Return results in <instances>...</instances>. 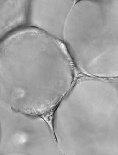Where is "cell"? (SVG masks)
<instances>
[{
    "instance_id": "obj_1",
    "label": "cell",
    "mask_w": 118,
    "mask_h": 155,
    "mask_svg": "<svg viewBox=\"0 0 118 155\" xmlns=\"http://www.w3.org/2000/svg\"><path fill=\"white\" fill-rule=\"evenodd\" d=\"M63 40L26 25L0 40V94L14 112L51 121L76 79Z\"/></svg>"
},
{
    "instance_id": "obj_2",
    "label": "cell",
    "mask_w": 118,
    "mask_h": 155,
    "mask_svg": "<svg viewBox=\"0 0 118 155\" xmlns=\"http://www.w3.org/2000/svg\"><path fill=\"white\" fill-rule=\"evenodd\" d=\"M63 41L78 71L113 79L112 65L118 57V0H76Z\"/></svg>"
},
{
    "instance_id": "obj_3",
    "label": "cell",
    "mask_w": 118,
    "mask_h": 155,
    "mask_svg": "<svg viewBox=\"0 0 118 155\" xmlns=\"http://www.w3.org/2000/svg\"><path fill=\"white\" fill-rule=\"evenodd\" d=\"M7 154H62L54 137L51 122L44 117L26 115L7 138Z\"/></svg>"
},
{
    "instance_id": "obj_4",
    "label": "cell",
    "mask_w": 118,
    "mask_h": 155,
    "mask_svg": "<svg viewBox=\"0 0 118 155\" xmlns=\"http://www.w3.org/2000/svg\"><path fill=\"white\" fill-rule=\"evenodd\" d=\"M76 0H30L28 25L63 40L65 24Z\"/></svg>"
}]
</instances>
